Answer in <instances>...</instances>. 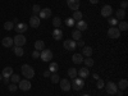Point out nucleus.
Instances as JSON below:
<instances>
[{
	"mask_svg": "<svg viewBox=\"0 0 128 96\" xmlns=\"http://www.w3.org/2000/svg\"><path fill=\"white\" fill-rule=\"evenodd\" d=\"M20 70H22V74L27 80H31V78L35 77V69L32 68L31 66H28V64H23L22 68H20Z\"/></svg>",
	"mask_w": 128,
	"mask_h": 96,
	"instance_id": "1",
	"label": "nucleus"
},
{
	"mask_svg": "<svg viewBox=\"0 0 128 96\" xmlns=\"http://www.w3.org/2000/svg\"><path fill=\"white\" fill-rule=\"evenodd\" d=\"M84 86V80H82L81 77H76V78H73L72 80V83H70V87L73 90H76V91H80L82 90Z\"/></svg>",
	"mask_w": 128,
	"mask_h": 96,
	"instance_id": "2",
	"label": "nucleus"
},
{
	"mask_svg": "<svg viewBox=\"0 0 128 96\" xmlns=\"http://www.w3.org/2000/svg\"><path fill=\"white\" fill-rule=\"evenodd\" d=\"M40 58H41V60L42 62H51V59H52V52H51V50H49V49H44V50H41L40 51Z\"/></svg>",
	"mask_w": 128,
	"mask_h": 96,
	"instance_id": "3",
	"label": "nucleus"
},
{
	"mask_svg": "<svg viewBox=\"0 0 128 96\" xmlns=\"http://www.w3.org/2000/svg\"><path fill=\"white\" fill-rule=\"evenodd\" d=\"M13 42H14L16 46H20V48H22L26 44V37L22 34H17V36L13 37Z\"/></svg>",
	"mask_w": 128,
	"mask_h": 96,
	"instance_id": "4",
	"label": "nucleus"
},
{
	"mask_svg": "<svg viewBox=\"0 0 128 96\" xmlns=\"http://www.w3.org/2000/svg\"><path fill=\"white\" fill-rule=\"evenodd\" d=\"M104 87H105L106 92H108L109 95H115V92L118 91V86H116L114 82H108Z\"/></svg>",
	"mask_w": 128,
	"mask_h": 96,
	"instance_id": "5",
	"label": "nucleus"
},
{
	"mask_svg": "<svg viewBox=\"0 0 128 96\" xmlns=\"http://www.w3.org/2000/svg\"><path fill=\"white\" fill-rule=\"evenodd\" d=\"M63 46H64V49L68 50V51H73L74 49L77 48V42L74 40H66L63 42Z\"/></svg>",
	"mask_w": 128,
	"mask_h": 96,
	"instance_id": "6",
	"label": "nucleus"
},
{
	"mask_svg": "<svg viewBox=\"0 0 128 96\" xmlns=\"http://www.w3.org/2000/svg\"><path fill=\"white\" fill-rule=\"evenodd\" d=\"M108 36L110 37V38H119V36H120V31L118 30V27H110L109 30H108Z\"/></svg>",
	"mask_w": 128,
	"mask_h": 96,
	"instance_id": "7",
	"label": "nucleus"
},
{
	"mask_svg": "<svg viewBox=\"0 0 128 96\" xmlns=\"http://www.w3.org/2000/svg\"><path fill=\"white\" fill-rule=\"evenodd\" d=\"M18 86H19V90H22V91H28L31 90V82L30 80H20L18 82Z\"/></svg>",
	"mask_w": 128,
	"mask_h": 96,
	"instance_id": "8",
	"label": "nucleus"
},
{
	"mask_svg": "<svg viewBox=\"0 0 128 96\" xmlns=\"http://www.w3.org/2000/svg\"><path fill=\"white\" fill-rule=\"evenodd\" d=\"M50 17H51V9L50 8H44V9L40 10V13H38L40 19H48Z\"/></svg>",
	"mask_w": 128,
	"mask_h": 96,
	"instance_id": "9",
	"label": "nucleus"
},
{
	"mask_svg": "<svg viewBox=\"0 0 128 96\" xmlns=\"http://www.w3.org/2000/svg\"><path fill=\"white\" fill-rule=\"evenodd\" d=\"M101 16L102 17H105V18H108V17H110L112 16V13H113V8L110 6V5H104L102 8H101Z\"/></svg>",
	"mask_w": 128,
	"mask_h": 96,
	"instance_id": "10",
	"label": "nucleus"
},
{
	"mask_svg": "<svg viewBox=\"0 0 128 96\" xmlns=\"http://www.w3.org/2000/svg\"><path fill=\"white\" fill-rule=\"evenodd\" d=\"M40 23H41V19L38 18V16H32L30 18V26L32 28H38Z\"/></svg>",
	"mask_w": 128,
	"mask_h": 96,
	"instance_id": "11",
	"label": "nucleus"
},
{
	"mask_svg": "<svg viewBox=\"0 0 128 96\" xmlns=\"http://www.w3.org/2000/svg\"><path fill=\"white\" fill-rule=\"evenodd\" d=\"M27 28H28V26H27L26 23H22V22H18V23L16 24V27H14V30H16L17 34H23V32L27 31Z\"/></svg>",
	"mask_w": 128,
	"mask_h": 96,
	"instance_id": "12",
	"label": "nucleus"
},
{
	"mask_svg": "<svg viewBox=\"0 0 128 96\" xmlns=\"http://www.w3.org/2000/svg\"><path fill=\"white\" fill-rule=\"evenodd\" d=\"M80 0H67V4H68V6L73 10H78V8H80Z\"/></svg>",
	"mask_w": 128,
	"mask_h": 96,
	"instance_id": "13",
	"label": "nucleus"
},
{
	"mask_svg": "<svg viewBox=\"0 0 128 96\" xmlns=\"http://www.w3.org/2000/svg\"><path fill=\"white\" fill-rule=\"evenodd\" d=\"M59 83H60V87H62V90L63 91H69L72 87H70V82H69V80H60L59 81Z\"/></svg>",
	"mask_w": 128,
	"mask_h": 96,
	"instance_id": "14",
	"label": "nucleus"
},
{
	"mask_svg": "<svg viewBox=\"0 0 128 96\" xmlns=\"http://www.w3.org/2000/svg\"><path fill=\"white\" fill-rule=\"evenodd\" d=\"M52 38L56 40V41H60L63 38V31L60 28H55L52 31Z\"/></svg>",
	"mask_w": 128,
	"mask_h": 96,
	"instance_id": "15",
	"label": "nucleus"
},
{
	"mask_svg": "<svg viewBox=\"0 0 128 96\" xmlns=\"http://www.w3.org/2000/svg\"><path fill=\"white\" fill-rule=\"evenodd\" d=\"M2 44H3V46H5V48H12V46L14 45V42H13V37H9V36L4 37V38H3V41H2Z\"/></svg>",
	"mask_w": 128,
	"mask_h": 96,
	"instance_id": "16",
	"label": "nucleus"
},
{
	"mask_svg": "<svg viewBox=\"0 0 128 96\" xmlns=\"http://www.w3.org/2000/svg\"><path fill=\"white\" fill-rule=\"evenodd\" d=\"M77 74H80V77H81L82 80L87 78V77H88V74H90L88 68H87V67H83V68H81L80 70H77Z\"/></svg>",
	"mask_w": 128,
	"mask_h": 96,
	"instance_id": "17",
	"label": "nucleus"
},
{
	"mask_svg": "<svg viewBox=\"0 0 128 96\" xmlns=\"http://www.w3.org/2000/svg\"><path fill=\"white\" fill-rule=\"evenodd\" d=\"M12 74H13V68H12V67H5V68L3 69V72H2V76H3L4 78H9Z\"/></svg>",
	"mask_w": 128,
	"mask_h": 96,
	"instance_id": "18",
	"label": "nucleus"
},
{
	"mask_svg": "<svg viewBox=\"0 0 128 96\" xmlns=\"http://www.w3.org/2000/svg\"><path fill=\"white\" fill-rule=\"evenodd\" d=\"M72 60H73L74 64H81V63H83V55H82V54H78V52H76V54H73Z\"/></svg>",
	"mask_w": 128,
	"mask_h": 96,
	"instance_id": "19",
	"label": "nucleus"
},
{
	"mask_svg": "<svg viewBox=\"0 0 128 96\" xmlns=\"http://www.w3.org/2000/svg\"><path fill=\"white\" fill-rule=\"evenodd\" d=\"M87 22H86V20H83V19H81V20H78V22H77V30L78 31H86L87 30Z\"/></svg>",
	"mask_w": 128,
	"mask_h": 96,
	"instance_id": "20",
	"label": "nucleus"
},
{
	"mask_svg": "<svg viewBox=\"0 0 128 96\" xmlns=\"http://www.w3.org/2000/svg\"><path fill=\"white\" fill-rule=\"evenodd\" d=\"M82 55L86 56V58L91 56V55H92V48H91V46H83V49H82Z\"/></svg>",
	"mask_w": 128,
	"mask_h": 96,
	"instance_id": "21",
	"label": "nucleus"
},
{
	"mask_svg": "<svg viewBox=\"0 0 128 96\" xmlns=\"http://www.w3.org/2000/svg\"><path fill=\"white\" fill-rule=\"evenodd\" d=\"M81 38H82V32L78 31V30H74V31L72 32V40L78 41V40H81Z\"/></svg>",
	"mask_w": 128,
	"mask_h": 96,
	"instance_id": "22",
	"label": "nucleus"
},
{
	"mask_svg": "<svg viewBox=\"0 0 128 96\" xmlns=\"http://www.w3.org/2000/svg\"><path fill=\"white\" fill-rule=\"evenodd\" d=\"M115 18L116 19H123V18H126V10L124 9H118V10H116V12H115Z\"/></svg>",
	"mask_w": 128,
	"mask_h": 96,
	"instance_id": "23",
	"label": "nucleus"
},
{
	"mask_svg": "<svg viewBox=\"0 0 128 96\" xmlns=\"http://www.w3.org/2000/svg\"><path fill=\"white\" fill-rule=\"evenodd\" d=\"M35 49L38 50V51L44 50V49H45V42H44V41H41V40H37V41L35 42Z\"/></svg>",
	"mask_w": 128,
	"mask_h": 96,
	"instance_id": "24",
	"label": "nucleus"
},
{
	"mask_svg": "<svg viewBox=\"0 0 128 96\" xmlns=\"http://www.w3.org/2000/svg\"><path fill=\"white\" fill-rule=\"evenodd\" d=\"M58 69H59L58 63L51 62V63H50V66H49V72H51V73H56V72H58Z\"/></svg>",
	"mask_w": 128,
	"mask_h": 96,
	"instance_id": "25",
	"label": "nucleus"
},
{
	"mask_svg": "<svg viewBox=\"0 0 128 96\" xmlns=\"http://www.w3.org/2000/svg\"><path fill=\"white\" fill-rule=\"evenodd\" d=\"M118 30L119 31H127L128 30V23L126 22V20H120V22H118Z\"/></svg>",
	"mask_w": 128,
	"mask_h": 96,
	"instance_id": "26",
	"label": "nucleus"
},
{
	"mask_svg": "<svg viewBox=\"0 0 128 96\" xmlns=\"http://www.w3.org/2000/svg\"><path fill=\"white\" fill-rule=\"evenodd\" d=\"M13 50H14V54H16L17 56H23V54H24V50L20 48V46H16Z\"/></svg>",
	"mask_w": 128,
	"mask_h": 96,
	"instance_id": "27",
	"label": "nucleus"
},
{
	"mask_svg": "<svg viewBox=\"0 0 128 96\" xmlns=\"http://www.w3.org/2000/svg\"><path fill=\"white\" fill-rule=\"evenodd\" d=\"M72 18H73L74 20H77V22H78V20H81V19H82V13L80 12V10H74Z\"/></svg>",
	"mask_w": 128,
	"mask_h": 96,
	"instance_id": "28",
	"label": "nucleus"
},
{
	"mask_svg": "<svg viewBox=\"0 0 128 96\" xmlns=\"http://www.w3.org/2000/svg\"><path fill=\"white\" fill-rule=\"evenodd\" d=\"M68 76H69V78H76L78 74H77V69L76 68H69V70H68Z\"/></svg>",
	"mask_w": 128,
	"mask_h": 96,
	"instance_id": "29",
	"label": "nucleus"
},
{
	"mask_svg": "<svg viewBox=\"0 0 128 96\" xmlns=\"http://www.w3.org/2000/svg\"><path fill=\"white\" fill-rule=\"evenodd\" d=\"M60 24H62V19L59 17L52 18V26H54L55 28H60Z\"/></svg>",
	"mask_w": 128,
	"mask_h": 96,
	"instance_id": "30",
	"label": "nucleus"
},
{
	"mask_svg": "<svg viewBox=\"0 0 128 96\" xmlns=\"http://www.w3.org/2000/svg\"><path fill=\"white\" fill-rule=\"evenodd\" d=\"M118 87H119L120 90H126V88L128 87V81H127V80H120L119 83H118Z\"/></svg>",
	"mask_w": 128,
	"mask_h": 96,
	"instance_id": "31",
	"label": "nucleus"
},
{
	"mask_svg": "<svg viewBox=\"0 0 128 96\" xmlns=\"http://www.w3.org/2000/svg\"><path fill=\"white\" fill-rule=\"evenodd\" d=\"M4 30H6V31H12V30H14V23H13V22H10V20L5 22V23H4Z\"/></svg>",
	"mask_w": 128,
	"mask_h": 96,
	"instance_id": "32",
	"label": "nucleus"
},
{
	"mask_svg": "<svg viewBox=\"0 0 128 96\" xmlns=\"http://www.w3.org/2000/svg\"><path fill=\"white\" fill-rule=\"evenodd\" d=\"M83 63L86 64V67H92L94 66V59L91 58V56H88V58H86V59H83Z\"/></svg>",
	"mask_w": 128,
	"mask_h": 96,
	"instance_id": "33",
	"label": "nucleus"
},
{
	"mask_svg": "<svg viewBox=\"0 0 128 96\" xmlns=\"http://www.w3.org/2000/svg\"><path fill=\"white\" fill-rule=\"evenodd\" d=\"M50 80H51L52 83H59V81H60L59 74H58V73H52V74H51V77H50Z\"/></svg>",
	"mask_w": 128,
	"mask_h": 96,
	"instance_id": "34",
	"label": "nucleus"
},
{
	"mask_svg": "<svg viewBox=\"0 0 128 96\" xmlns=\"http://www.w3.org/2000/svg\"><path fill=\"white\" fill-rule=\"evenodd\" d=\"M9 81H12V83H18L19 81H20V78H19V76L18 74H12V76L9 77Z\"/></svg>",
	"mask_w": 128,
	"mask_h": 96,
	"instance_id": "35",
	"label": "nucleus"
},
{
	"mask_svg": "<svg viewBox=\"0 0 128 96\" xmlns=\"http://www.w3.org/2000/svg\"><path fill=\"white\" fill-rule=\"evenodd\" d=\"M64 22H66V24H67L68 27H73V26H74V23H76V20H74V19L70 17V18H67L66 20H64Z\"/></svg>",
	"mask_w": 128,
	"mask_h": 96,
	"instance_id": "36",
	"label": "nucleus"
},
{
	"mask_svg": "<svg viewBox=\"0 0 128 96\" xmlns=\"http://www.w3.org/2000/svg\"><path fill=\"white\" fill-rule=\"evenodd\" d=\"M108 22H109V24H110L112 27H115L116 24H118L119 20L116 19V18H109V19H108Z\"/></svg>",
	"mask_w": 128,
	"mask_h": 96,
	"instance_id": "37",
	"label": "nucleus"
},
{
	"mask_svg": "<svg viewBox=\"0 0 128 96\" xmlns=\"http://www.w3.org/2000/svg\"><path fill=\"white\" fill-rule=\"evenodd\" d=\"M40 5H37V4H35L34 6H32V13H34V16H37L38 13H40Z\"/></svg>",
	"mask_w": 128,
	"mask_h": 96,
	"instance_id": "38",
	"label": "nucleus"
},
{
	"mask_svg": "<svg viewBox=\"0 0 128 96\" xmlns=\"http://www.w3.org/2000/svg\"><path fill=\"white\" fill-rule=\"evenodd\" d=\"M104 86H105V83H104V81L102 80H98V83H96V87H98L99 90H101V88H104Z\"/></svg>",
	"mask_w": 128,
	"mask_h": 96,
	"instance_id": "39",
	"label": "nucleus"
},
{
	"mask_svg": "<svg viewBox=\"0 0 128 96\" xmlns=\"http://www.w3.org/2000/svg\"><path fill=\"white\" fill-rule=\"evenodd\" d=\"M8 88H9V91H10V92H14V91H17V90H18V87H17V83H10Z\"/></svg>",
	"mask_w": 128,
	"mask_h": 96,
	"instance_id": "40",
	"label": "nucleus"
},
{
	"mask_svg": "<svg viewBox=\"0 0 128 96\" xmlns=\"http://www.w3.org/2000/svg\"><path fill=\"white\" fill-rule=\"evenodd\" d=\"M32 58H34V59H38L40 58V51L38 50H35L34 52H32Z\"/></svg>",
	"mask_w": 128,
	"mask_h": 96,
	"instance_id": "41",
	"label": "nucleus"
},
{
	"mask_svg": "<svg viewBox=\"0 0 128 96\" xmlns=\"http://www.w3.org/2000/svg\"><path fill=\"white\" fill-rule=\"evenodd\" d=\"M128 5V2L127 0H122V3H120V9H126Z\"/></svg>",
	"mask_w": 128,
	"mask_h": 96,
	"instance_id": "42",
	"label": "nucleus"
},
{
	"mask_svg": "<svg viewBox=\"0 0 128 96\" xmlns=\"http://www.w3.org/2000/svg\"><path fill=\"white\" fill-rule=\"evenodd\" d=\"M78 45H80V46H82V48H83V46H84V42H83V41H82V40H78Z\"/></svg>",
	"mask_w": 128,
	"mask_h": 96,
	"instance_id": "43",
	"label": "nucleus"
},
{
	"mask_svg": "<svg viewBox=\"0 0 128 96\" xmlns=\"http://www.w3.org/2000/svg\"><path fill=\"white\" fill-rule=\"evenodd\" d=\"M88 2H90L91 4H98V3H99V0H88Z\"/></svg>",
	"mask_w": 128,
	"mask_h": 96,
	"instance_id": "44",
	"label": "nucleus"
},
{
	"mask_svg": "<svg viewBox=\"0 0 128 96\" xmlns=\"http://www.w3.org/2000/svg\"><path fill=\"white\" fill-rule=\"evenodd\" d=\"M44 76H45V77H49V76H50V72H49V70H45V72H44Z\"/></svg>",
	"mask_w": 128,
	"mask_h": 96,
	"instance_id": "45",
	"label": "nucleus"
},
{
	"mask_svg": "<svg viewBox=\"0 0 128 96\" xmlns=\"http://www.w3.org/2000/svg\"><path fill=\"white\" fill-rule=\"evenodd\" d=\"M92 77H94L95 80H99V76H98V74H96V73H94V74H92Z\"/></svg>",
	"mask_w": 128,
	"mask_h": 96,
	"instance_id": "46",
	"label": "nucleus"
},
{
	"mask_svg": "<svg viewBox=\"0 0 128 96\" xmlns=\"http://www.w3.org/2000/svg\"><path fill=\"white\" fill-rule=\"evenodd\" d=\"M115 94H116V95H118V96H122V95H123V91H116Z\"/></svg>",
	"mask_w": 128,
	"mask_h": 96,
	"instance_id": "47",
	"label": "nucleus"
},
{
	"mask_svg": "<svg viewBox=\"0 0 128 96\" xmlns=\"http://www.w3.org/2000/svg\"><path fill=\"white\" fill-rule=\"evenodd\" d=\"M8 82H9V78H4V83H6V84H8Z\"/></svg>",
	"mask_w": 128,
	"mask_h": 96,
	"instance_id": "48",
	"label": "nucleus"
},
{
	"mask_svg": "<svg viewBox=\"0 0 128 96\" xmlns=\"http://www.w3.org/2000/svg\"><path fill=\"white\" fill-rule=\"evenodd\" d=\"M13 23H18V18H14L13 19Z\"/></svg>",
	"mask_w": 128,
	"mask_h": 96,
	"instance_id": "49",
	"label": "nucleus"
},
{
	"mask_svg": "<svg viewBox=\"0 0 128 96\" xmlns=\"http://www.w3.org/2000/svg\"><path fill=\"white\" fill-rule=\"evenodd\" d=\"M2 78H3V76H2V73H0V81H2Z\"/></svg>",
	"mask_w": 128,
	"mask_h": 96,
	"instance_id": "50",
	"label": "nucleus"
},
{
	"mask_svg": "<svg viewBox=\"0 0 128 96\" xmlns=\"http://www.w3.org/2000/svg\"><path fill=\"white\" fill-rule=\"evenodd\" d=\"M82 96H90V95H87V94H86V95H82Z\"/></svg>",
	"mask_w": 128,
	"mask_h": 96,
	"instance_id": "51",
	"label": "nucleus"
}]
</instances>
